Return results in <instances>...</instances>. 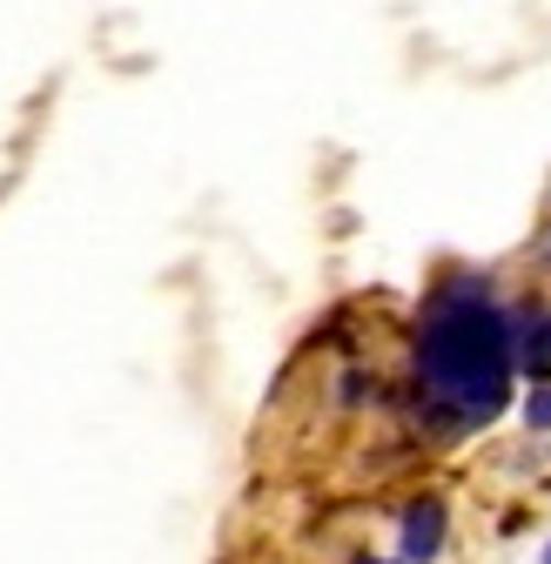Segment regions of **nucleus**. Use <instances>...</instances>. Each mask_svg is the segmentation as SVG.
I'll return each mask as SVG.
<instances>
[{
	"mask_svg": "<svg viewBox=\"0 0 551 564\" xmlns=\"http://www.w3.org/2000/svg\"><path fill=\"white\" fill-rule=\"evenodd\" d=\"M511 316L491 303L485 282H444L424 310L418 329V377L437 397V416H451V431L491 423L511 403Z\"/></svg>",
	"mask_w": 551,
	"mask_h": 564,
	"instance_id": "obj_1",
	"label": "nucleus"
},
{
	"mask_svg": "<svg viewBox=\"0 0 551 564\" xmlns=\"http://www.w3.org/2000/svg\"><path fill=\"white\" fill-rule=\"evenodd\" d=\"M444 498H418V505H403V564H431L444 551Z\"/></svg>",
	"mask_w": 551,
	"mask_h": 564,
	"instance_id": "obj_2",
	"label": "nucleus"
},
{
	"mask_svg": "<svg viewBox=\"0 0 551 564\" xmlns=\"http://www.w3.org/2000/svg\"><path fill=\"white\" fill-rule=\"evenodd\" d=\"M511 364L531 370V383H551V310L511 316Z\"/></svg>",
	"mask_w": 551,
	"mask_h": 564,
	"instance_id": "obj_3",
	"label": "nucleus"
},
{
	"mask_svg": "<svg viewBox=\"0 0 551 564\" xmlns=\"http://www.w3.org/2000/svg\"><path fill=\"white\" fill-rule=\"evenodd\" d=\"M525 423H531V431H551V383H531V397H525Z\"/></svg>",
	"mask_w": 551,
	"mask_h": 564,
	"instance_id": "obj_4",
	"label": "nucleus"
},
{
	"mask_svg": "<svg viewBox=\"0 0 551 564\" xmlns=\"http://www.w3.org/2000/svg\"><path fill=\"white\" fill-rule=\"evenodd\" d=\"M357 564H383V557H357Z\"/></svg>",
	"mask_w": 551,
	"mask_h": 564,
	"instance_id": "obj_5",
	"label": "nucleus"
},
{
	"mask_svg": "<svg viewBox=\"0 0 551 564\" xmlns=\"http://www.w3.org/2000/svg\"><path fill=\"white\" fill-rule=\"evenodd\" d=\"M544 564H551V544H544Z\"/></svg>",
	"mask_w": 551,
	"mask_h": 564,
	"instance_id": "obj_6",
	"label": "nucleus"
}]
</instances>
